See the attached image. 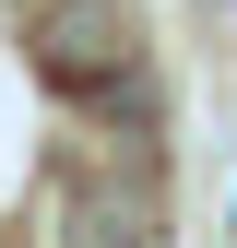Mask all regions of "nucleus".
Returning <instances> with one entry per match:
<instances>
[{
	"mask_svg": "<svg viewBox=\"0 0 237 248\" xmlns=\"http://www.w3.org/2000/svg\"><path fill=\"white\" fill-rule=\"evenodd\" d=\"M36 71L71 83V95H83V83H107V71H118V24H107V12H59L48 36H36Z\"/></svg>",
	"mask_w": 237,
	"mask_h": 248,
	"instance_id": "1",
	"label": "nucleus"
}]
</instances>
